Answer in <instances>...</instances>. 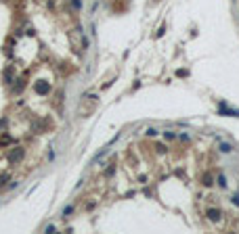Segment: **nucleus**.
<instances>
[{
    "label": "nucleus",
    "instance_id": "f257e3e1",
    "mask_svg": "<svg viewBox=\"0 0 239 234\" xmlns=\"http://www.w3.org/2000/svg\"><path fill=\"white\" fill-rule=\"evenodd\" d=\"M218 113L220 115H229V117H239V111L237 109H231L227 102H220L218 105Z\"/></svg>",
    "mask_w": 239,
    "mask_h": 234
},
{
    "label": "nucleus",
    "instance_id": "f03ea898",
    "mask_svg": "<svg viewBox=\"0 0 239 234\" xmlns=\"http://www.w3.org/2000/svg\"><path fill=\"white\" fill-rule=\"evenodd\" d=\"M23 155H25L23 148H13V150L8 153V163H19V161L23 159Z\"/></svg>",
    "mask_w": 239,
    "mask_h": 234
},
{
    "label": "nucleus",
    "instance_id": "7ed1b4c3",
    "mask_svg": "<svg viewBox=\"0 0 239 234\" xmlns=\"http://www.w3.org/2000/svg\"><path fill=\"white\" fill-rule=\"evenodd\" d=\"M48 90H50V86H48L46 82H38V84H36V92L38 94H46Z\"/></svg>",
    "mask_w": 239,
    "mask_h": 234
},
{
    "label": "nucleus",
    "instance_id": "20e7f679",
    "mask_svg": "<svg viewBox=\"0 0 239 234\" xmlns=\"http://www.w3.org/2000/svg\"><path fill=\"white\" fill-rule=\"evenodd\" d=\"M208 217H210L212 222H218V220H220V211H218V209H210V211H208Z\"/></svg>",
    "mask_w": 239,
    "mask_h": 234
},
{
    "label": "nucleus",
    "instance_id": "39448f33",
    "mask_svg": "<svg viewBox=\"0 0 239 234\" xmlns=\"http://www.w3.org/2000/svg\"><path fill=\"white\" fill-rule=\"evenodd\" d=\"M220 150H222V153H231V150H233V146H231L229 142H220Z\"/></svg>",
    "mask_w": 239,
    "mask_h": 234
},
{
    "label": "nucleus",
    "instance_id": "423d86ee",
    "mask_svg": "<svg viewBox=\"0 0 239 234\" xmlns=\"http://www.w3.org/2000/svg\"><path fill=\"white\" fill-rule=\"evenodd\" d=\"M164 138H166V140H174V138H176V134H174V132H170V130H166V132H164Z\"/></svg>",
    "mask_w": 239,
    "mask_h": 234
},
{
    "label": "nucleus",
    "instance_id": "0eeeda50",
    "mask_svg": "<svg viewBox=\"0 0 239 234\" xmlns=\"http://www.w3.org/2000/svg\"><path fill=\"white\" fill-rule=\"evenodd\" d=\"M6 182H8V174H0V188L4 186Z\"/></svg>",
    "mask_w": 239,
    "mask_h": 234
},
{
    "label": "nucleus",
    "instance_id": "6e6552de",
    "mask_svg": "<svg viewBox=\"0 0 239 234\" xmlns=\"http://www.w3.org/2000/svg\"><path fill=\"white\" fill-rule=\"evenodd\" d=\"M203 184H206V186H212V176H206V178H203Z\"/></svg>",
    "mask_w": 239,
    "mask_h": 234
},
{
    "label": "nucleus",
    "instance_id": "1a4fd4ad",
    "mask_svg": "<svg viewBox=\"0 0 239 234\" xmlns=\"http://www.w3.org/2000/svg\"><path fill=\"white\" fill-rule=\"evenodd\" d=\"M71 6H74V8H80V6H82V0H71Z\"/></svg>",
    "mask_w": 239,
    "mask_h": 234
},
{
    "label": "nucleus",
    "instance_id": "9d476101",
    "mask_svg": "<svg viewBox=\"0 0 239 234\" xmlns=\"http://www.w3.org/2000/svg\"><path fill=\"white\" fill-rule=\"evenodd\" d=\"M218 184H220L222 188L227 186V180H225V176H218Z\"/></svg>",
    "mask_w": 239,
    "mask_h": 234
},
{
    "label": "nucleus",
    "instance_id": "9b49d317",
    "mask_svg": "<svg viewBox=\"0 0 239 234\" xmlns=\"http://www.w3.org/2000/svg\"><path fill=\"white\" fill-rule=\"evenodd\" d=\"M147 136H157V130H153V128H151V130H147Z\"/></svg>",
    "mask_w": 239,
    "mask_h": 234
},
{
    "label": "nucleus",
    "instance_id": "f8f14e48",
    "mask_svg": "<svg viewBox=\"0 0 239 234\" xmlns=\"http://www.w3.org/2000/svg\"><path fill=\"white\" fill-rule=\"evenodd\" d=\"M69 213H71V207H65V209H63V217H67Z\"/></svg>",
    "mask_w": 239,
    "mask_h": 234
},
{
    "label": "nucleus",
    "instance_id": "ddd939ff",
    "mask_svg": "<svg viewBox=\"0 0 239 234\" xmlns=\"http://www.w3.org/2000/svg\"><path fill=\"white\" fill-rule=\"evenodd\" d=\"M164 32H166V25H162V27L157 29V36H164Z\"/></svg>",
    "mask_w": 239,
    "mask_h": 234
},
{
    "label": "nucleus",
    "instance_id": "4468645a",
    "mask_svg": "<svg viewBox=\"0 0 239 234\" xmlns=\"http://www.w3.org/2000/svg\"><path fill=\"white\" fill-rule=\"evenodd\" d=\"M233 203H235V205L239 207V194H233Z\"/></svg>",
    "mask_w": 239,
    "mask_h": 234
}]
</instances>
